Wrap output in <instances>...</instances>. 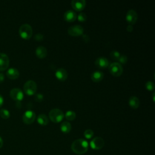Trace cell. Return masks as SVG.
Wrapping results in <instances>:
<instances>
[{
	"label": "cell",
	"instance_id": "30bf717a",
	"mask_svg": "<svg viewBox=\"0 0 155 155\" xmlns=\"http://www.w3.org/2000/svg\"><path fill=\"white\" fill-rule=\"evenodd\" d=\"M10 96L12 99L16 101H21L24 97V94L22 91L18 88H14L11 90L10 92Z\"/></svg>",
	"mask_w": 155,
	"mask_h": 155
},
{
	"label": "cell",
	"instance_id": "9c48e42d",
	"mask_svg": "<svg viewBox=\"0 0 155 155\" xmlns=\"http://www.w3.org/2000/svg\"><path fill=\"white\" fill-rule=\"evenodd\" d=\"M125 18H126L127 22L129 24H130V25L134 24L136 22L137 18H138L137 13L134 10L130 9L127 12Z\"/></svg>",
	"mask_w": 155,
	"mask_h": 155
},
{
	"label": "cell",
	"instance_id": "ac0fdd59",
	"mask_svg": "<svg viewBox=\"0 0 155 155\" xmlns=\"http://www.w3.org/2000/svg\"><path fill=\"white\" fill-rule=\"evenodd\" d=\"M91 78L94 82H99L103 79L104 73L100 71H95L92 73Z\"/></svg>",
	"mask_w": 155,
	"mask_h": 155
},
{
	"label": "cell",
	"instance_id": "44dd1931",
	"mask_svg": "<svg viewBox=\"0 0 155 155\" xmlns=\"http://www.w3.org/2000/svg\"><path fill=\"white\" fill-rule=\"evenodd\" d=\"M60 128H61V130L62 133H68L71 131V125L70 122H68L67 121H65V122H63L61 124Z\"/></svg>",
	"mask_w": 155,
	"mask_h": 155
},
{
	"label": "cell",
	"instance_id": "e575fe53",
	"mask_svg": "<svg viewBox=\"0 0 155 155\" xmlns=\"http://www.w3.org/2000/svg\"><path fill=\"white\" fill-rule=\"evenodd\" d=\"M2 145H3V140L1 138V137L0 136V148L2 147Z\"/></svg>",
	"mask_w": 155,
	"mask_h": 155
},
{
	"label": "cell",
	"instance_id": "484cf974",
	"mask_svg": "<svg viewBox=\"0 0 155 155\" xmlns=\"http://www.w3.org/2000/svg\"><path fill=\"white\" fill-rule=\"evenodd\" d=\"M145 88L148 91H153L155 88L154 83L152 81H148L145 84Z\"/></svg>",
	"mask_w": 155,
	"mask_h": 155
},
{
	"label": "cell",
	"instance_id": "7c38bea8",
	"mask_svg": "<svg viewBox=\"0 0 155 155\" xmlns=\"http://www.w3.org/2000/svg\"><path fill=\"white\" fill-rule=\"evenodd\" d=\"M72 8L76 11L82 10L86 5V1L85 0H73L71 2Z\"/></svg>",
	"mask_w": 155,
	"mask_h": 155
},
{
	"label": "cell",
	"instance_id": "277c9868",
	"mask_svg": "<svg viewBox=\"0 0 155 155\" xmlns=\"http://www.w3.org/2000/svg\"><path fill=\"white\" fill-rule=\"evenodd\" d=\"M37 90L36 83L32 80L27 81L24 85V91L27 95H33Z\"/></svg>",
	"mask_w": 155,
	"mask_h": 155
},
{
	"label": "cell",
	"instance_id": "5bb4252c",
	"mask_svg": "<svg viewBox=\"0 0 155 155\" xmlns=\"http://www.w3.org/2000/svg\"><path fill=\"white\" fill-rule=\"evenodd\" d=\"M55 76L60 81H64L68 78V73L64 68H60L56 70Z\"/></svg>",
	"mask_w": 155,
	"mask_h": 155
},
{
	"label": "cell",
	"instance_id": "52a82bcc",
	"mask_svg": "<svg viewBox=\"0 0 155 155\" xmlns=\"http://www.w3.org/2000/svg\"><path fill=\"white\" fill-rule=\"evenodd\" d=\"M104 145V140L101 137H96L90 142V147L92 149L99 150L103 148Z\"/></svg>",
	"mask_w": 155,
	"mask_h": 155
},
{
	"label": "cell",
	"instance_id": "ffe728a7",
	"mask_svg": "<svg viewBox=\"0 0 155 155\" xmlns=\"http://www.w3.org/2000/svg\"><path fill=\"white\" fill-rule=\"evenodd\" d=\"M37 122L41 125H47L48 124V118L44 114H40L37 117Z\"/></svg>",
	"mask_w": 155,
	"mask_h": 155
},
{
	"label": "cell",
	"instance_id": "d590c367",
	"mask_svg": "<svg viewBox=\"0 0 155 155\" xmlns=\"http://www.w3.org/2000/svg\"><path fill=\"white\" fill-rule=\"evenodd\" d=\"M154 95H155V93H153V94H152V97H153V101L154 102Z\"/></svg>",
	"mask_w": 155,
	"mask_h": 155
},
{
	"label": "cell",
	"instance_id": "9a60e30c",
	"mask_svg": "<svg viewBox=\"0 0 155 155\" xmlns=\"http://www.w3.org/2000/svg\"><path fill=\"white\" fill-rule=\"evenodd\" d=\"M77 18V15L76 13L71 10H68L66 11L64 14V19L65 21L67 22H73Z\"/></svg>",
	"mask_w": 155,
	"mask_h": 155
},
{
	"label": "cell",
	"instance_id": "836d02e7",
	"mask_svg": "<svg viewBox=\"0 0 155 155\" xmlns=\"http://www.w3.org/2000/svg\"><path fill=\"white\" fill-rule=\"evenodd\" d=\"M3 103H4V99L2 96L0 94V107L3 105Z\"/></svg>",
	"mask_w": 155,
	"mask_h": 155
},
{
	"label": "cell",
	"instance_id": "4fadbf2b",
	"mask_svg": "<svg viewBox=\"0 0 155 155\" xmlns=\"http://www.w3.org/2000/svg\"><path fill=\"white\" fill-rule=\"evenodd\" d=\"M94 64L99 68H105L109 66V61L105 57H99L96 59Z\"/></svg>",
	"mask_w": 155,
	"mask_h": 155
},
{
	"label": "cell",
	"instance_id": "5b68a950",
	"mask_svg": "<svg viewBox=\"0 0 155 155\" xmlns=\"http://www.w3.org/2000/svg\"><path fill=\"white\" fill-rule=\"evenodd\" d=\"M110 73L115 77L120 76L123 72V68L120 64L117 62H114L109 65Z\"/></svg>",
	"mask_w": 155,
	"mask_h": 155
},
{
	"label": "cell",
	"instance_id": "603a6c76",
	"mask_svg": "<svg viewBox=\"0 0 155 155\" xmlns=\"http://www.w3.org/2000/svg\"><path fill=\"white\" fill-rule=\"evenodd\" d=\"M0 116L4 119H7L10 117V114L8 110L6 109H1L0 110Z\"/></svg>",
	"mask_w": 155,
	"mask_h": 155
},
{
	"label": "cell",
	"instance_id": "2e32d148",
	"mask_svg": "<svg viewBox=\"0 0 155 155\" xmlns=\"http://www.w3.org/2000/svg\"><path fill=\"white\" fill-rule=\"evenodd\" d=\"M6 74L9 79H16L19 76V71L15 68H10L7 70Z\"/></svg>",
	"mask_w": 155,
	"mask_h": 155
},
{
	"label": "cell",
	"instance_id": "ba28073f",
	"mask_svg": "<svg viewBox=\"0 0 155 155\" xmlns=\"http://www.w3.org/2000/svg\"><path fill=\"white\" fill-rule=\"evenodd\" d=\"M36 118V114L34 111L31 110L26 111L22 116V120L25 124H32Z\"/></svg>",
	"mask_w": 155,
	"mask_h": 155
},
{
	"label": "cell",
	"instance_id": "1f68e13d",
	"mask_svg": "<svg viewBox=\"0 0 155 155\" xmlns=\"http://www.w3.org/2000/svg\"><path fill=\"white\" fill-rule=\"evenodd\" d=\"M127 30L128 31V32H131L133 31V25H130V24H128L127 27Z\"/></svg>",
	"mask_w": 155,
	"mask_h": 155
},
{
	"label": "cell",
	"instance_id": "cb8c5ba5",
	"mask_svg": "<svg viewBox=\"0 0 155 155\" xmlns=\"http://www.w3.org/2000/svg\"><path fill=\"white\" fill-rule=\"evenodd\" d=\"M84 137L86 138V139H91L93 135H94V132L91 129H87L86 130L84 133Z\"/></svg>",
	"mask_w": 155,
	"mask_h": 155
},
{
	"label": "cell",
	"instance_id": "8992f818",
	"mask_svg": "<svg viewBox=\"0 0 155 155\" xmlns=\"http://www.w3.org/2000/svg\"><path fill=\"white\" fill-rule=\"evenodd\" d=\"M68 33L72 36H81L84 33V28L79 25H74L68 28Z\"/></svg>",
	"mask_w": 155,
	"mask_h": 155
},
{
	"label": "cell",
	"instance_id": "6da1fadb",
	"mask_svg": "<svg viewBox=\"0 0 155 155\" xmlns=\"http://www.w3.org/2000/svg\"><path fill=\"white\" fill-rule=\"evenodd\" d=\"M71 149L76 154H83L87 151L88 149V143L85 139H78L72 143Z\"/></svg>",
	"mask_w": 155,
	"mask_h": 155
},
{
	"label": "cell",
	"instance_id": "7402d4cb",
	"mask_svg": "<svg viewBox=\"0 0 155 155\" xmlns=\"http://www.w3.org/2000/svg\"><path fill=\"white\" fill-rule=\"evenodd\" d=\"M76 113L74 111L72 110H68L66 112L65 114V117L67 120H73L76 118Z\"/></svg>",
	"mask_w": 155,
	"mask_h": 155
},
{
	"label": "cell",
	"instance_id": "d4e9b609",
	"mask_svg": "<svg viewBox=\"0 0 155 155\" xmlns=\"http://www.w3.org/2000/svg\"><path fill=\"white\" fill-rule=\"evenodd\" d=\"M120 54V53L118 51L116 50H113L112 51L110 52V56L114 60H118Z\"/></svg>",
	"mask_w": 155,
	"mask_h": 155
},
{
	"label": "cell",
	"instance_id": "8fae6325",
	"mask_svg": "<svg viewBox=\"0 0 155 155\" xmlns=\"http://www.w3.org/2000/svg\"><path fill=\"white\" fill-rule=\"evenodd\" d=\"M9 65V58L8 56L3 53H0V71L7 69Z\"/></svg>",
	"mask_w": 155,
	"mask_h": 155
},
{
	"label": "cell",
	"instance_id": "f546056e",
	"mask_svg": "<svg viewBox=\"0 0 155 155\" xmlns=\"http://www.w3.org/2000/svg\"><path fill=\"white\" fill-rule=\"evenodd\" d=\"M35 39L38 41H41L44 39V35L41 33H37L35 35Z\"/></svg>",
	"mask_w": 155,
	"mask_h": 155
},
{
	"label": "cell",
	"instance_id": "f1b7e54d",
	"mask_svg": "<svg viewBox=\"0 0 155 155\" xmlns=\"http://www.w3.org/2000/svg\"><path fill=\"white\" fill-rule=\"evenodd\" d=\"M43 99H44V96L41 93H38L35 96V100L36 102H40L42 101Z\"/></svg>",
	"mask_w": 155,
	"mask_h": 155
},
{
	"label": "cell",
	"instance_id": "3957f363",
	"mask_svg": "<svg viewBox=\"0 0 155 155\" xmlns=\"http://www.w3.org/2000/svg\"><path fill=\"white\" fill-rule=\"evenodd\" d=\"M64 117V114L62 110L58 108H54L49 112V117L50 120L54 122L58 123L62 120Z\"/></svg>",
	"mask_w": 155,
	"mask_h": 155
},
{
	"label": "cell",
	"instance_id": "83f0119b",
	"mask_svg": "<svg viewBox=\"0 0 155 155\" xmlns=\"http://www.w3.org/2000/svg\"><path fill=\"white\" fill-rule=\"evenodd\" d=\"M119 61V64H125L127 62V61H128V58H127V56L123 54V55H120L119 59L117 60Z\"/></svg>",
	"mask_w": 155,
	"mask_h": 155
},
{
	"label": "cell",
	"instance_id": "d6986e66",
	"mask_svg": "<svg viewBox=\"0 0 155 155\" xmlns=\"http://www.w3.org/2000/svg\"><path fill=\"white\" fill-rule=\"evenodd\" d=\"M128 104L130 107L134 109H136L139 107L140 101H139V99L136 96H133L129 98Z\"/></svg>",
	"mask_w": 155,
	"mask_h": 155
},
{
	"label": "cell",
	"instance_id": "4316f807",
	"mask_svg": "<svg viewBox=\"0 0 155 155\" xmlns=\"http://www.w3.org/2000/svg\"><path fill=\"white\" fill-rule=\"evenodd\" d=\"M77 17H78V21H80V22H84V21H85L87 20V15H85V13H83V12L80 13L77 16Z\"/></svg>",
	"mask_w": 155,
	"mask_h": 155
},
{
	"label": "cell",
	"instance_id": "e0dca14e",
	"mask_svg": "<svg viewBox=\"0 0 155 155\" xmlns=\"http://www.w3.org/2000/svg\"><path fill=\"white\" fill-rule=\"evenodd\" d=\"M36 54L38 58L40 59H44L47 55V50L44 46H39L36 48L35 51Z\"/></svg>",
	"mask_w": 155,
	"mask_h": 155
},
{
	"label": "cell",
	"instance_id": "4dcf8cb0",
	"mask_svg": "<svg viewBox=\"0 0 155 155\" xmlns=\"http://www.w3.org/2000/svg\"><path fill=\"white\" fill-rule=\"evenodd\" d=\"M82 40L85 42H88L89 41H90V38H89L88 35H82Z\"/></svg>",
	"mask_w": 155,
	"mask_h": 155
},
{
	"label": "cell",
	"instance_id": "7a4b0ae2",
	"mask_svg": "<svg viewBox=\"0 0 155 155\" xmlns=\"http://www.w3.org/2000/svg\"><path fill=\"white\" fill-rule=\"evenodd\" d=\"M20 36L24 39H29L33 35V29L28 24H24L21 25L19 29Z\"/></svg>",
	"mask_w": 155,
	"mask_h": 155
},
{
	"label": "cell",
	"instance_id": "d6a6232c",
	"mask_svg": "<svg viewBox=\"0 0 155 155\" xmlns=\"http://www.w3.org/2000/svg\"><path fill=\"white\" fill-rule=\"evenodd\" d=\"M4 79H5L4 74L2 73H0V83H2L4 81Z\"/></svg>",
	"mask_w": 155,
	"mask_h": 155
}]
</instances>
